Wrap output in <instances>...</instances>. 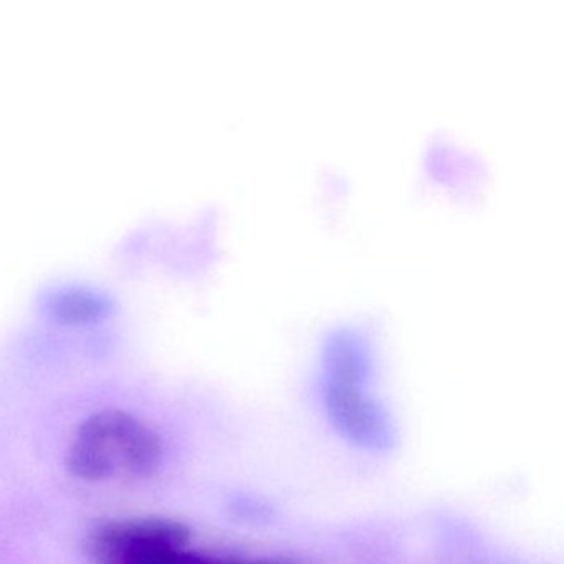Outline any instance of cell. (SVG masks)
Here are the masks:
<instances>
[{"instance_id": "6da1fadb", "label": "cell", "mask_w": 564, "mask_h": 564, "mask_svg": "<svg viewBox=\"0 0 564 564\" xmlns=\"http://www.w3.org/2000/svg\"><path fill=\"white\" fill-rule=\"evenodd\" d=\"M163 460L160 435L124 411H101L78 429L67 467L85 481L151 477Z\"/></svg>"}, {"instance_id": "7a4b0ae2", "label": "cell", "mask_w": 564, "mask_h": 564, "mask_svg": "<svg viewBox=\"0 0 564 564\" xmlns=\"http://www.w3.org/2000/svg\"><path fill=\"white\" fill-rule=\"evenodd\" d=\"M189 528L164 518L107 521L91 528L85 551L95 564H186Z\"/></svg>"}, {"instance_id": "3957f363", "label": "cell", "mask_w": 564, "mask_h": 564, "mask_svg": "<svg viewBox=\"0 0 564 564\" xmlns=\"http://www.w3.org/2000/svg\"><path fill=\"white\" fill-rule=\"evenodd\" d=\"M319 392L326 421L346 444L372 454L394 447L398 431L391 412L365 384L323 379Z\"/></svg>"}, {"instance_id": "277c9868", "label": "cell", "mask_w": 564, "mask_h": 564, "mask_svg": "<svg viewBox=\"0 0 564 564\" xmlns=\"http://www.w3.org/2000/svg\"><path fill=\"white\" fill-rule=\"evenodd\" d=\"M186 564H283L265 557H240L230 554L206 553V551L187 550Z\"/></svg>"}, {"instance_id": "5b68a950", "label": "cell", "mask_w": 564, "mask_h": 564, "mask_svg": "<svg viewBox=\"0 0 564 564\" xmlns=\"http://www.w3.org/2000/svg\"><path fill=\"white\" fill-rule=\"evenodd\" d=\"M236 513L242 520L253 521V523H265L272 520L273 508L267 505L260 498H240L236 505Z\"/></svg>"}]
</instances>
